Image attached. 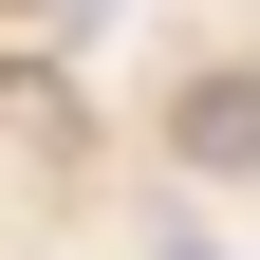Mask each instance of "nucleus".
<instances>
[{
	"label": "nucleus",
	"instance_id": "1",
	"mask_svg": "<svg viewBox=\"0 0 260 260\" xmlns=\"http://www.w3.org/2000/svg\"><path fill=\"white\" fill-rule=\"evenodd\" d=\"M38 19H56V38H93V19H112V0H38Z\"/></svg>",
	"mask_w": 260,
	"mask_h": 260
}]
</instances>
